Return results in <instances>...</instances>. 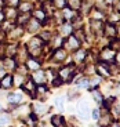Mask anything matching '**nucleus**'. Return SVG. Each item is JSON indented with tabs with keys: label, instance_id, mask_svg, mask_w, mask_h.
Segmentation results:
<instances>
[{
	"label": "nucleus",
	"instance_id": "1",
	"mask_svg": "<svg viewBox=\"0 0 120 127\" xmlns=\"http://www.w3.org/2000/svg\"><path fill=\"white\" fill-rule=\"evenodd\" d=\"M43 50H44V41L41 40L39 36L32 37L30 41L28 43V46H26V51L33 58H39V55L43 53Z\"/></svg>",
	"mask_w": 120,
	"mask_h": 127
},
{
	"label": "nucleus",
	"instance_id": "2",
	"mask_svg": "<svg viewBox=\"0 0 120 127\" xmlns=\"http://www.w3.org/2000/svg\"><path fill=\"white\" fill-rule=\"evenodd\" d=\"M63 44H66V47L69 48V50H77V48L80 47V43L79 40H77V37H76L75 35H68L66 37H63ZM62 44V46H63Z\"/></svg>",
	"mask_w": 120,
	"mask_h": 127
},
{
	"label": "nucleus",
	"instance_id": "3",
	"mask_svg": "<svg viewBox=\"0 0 120 127\" xmlns=\"http://www.w3.org/2000/svg\"><path fill=\"white\" fill-rule=\"evenodd\" d=\"M77 112H79V116L82 119H87L90 116V105L87 101H84V99H82V101H79V104H77Z\"/></svg>",
	"mask_w": 120,
	"mask_h": 127
},
{
	"label": "nucleus",
	"instance_id": "4",
	"mask_svg": "<svg viewBox=\"0 0 120 127\" xmlns=\"http://www.w3.org/2000/svg\"><path fill=\"white\" fill-rule=\"evenodd\" d=\"M32 80L36 83V84H46L47 83V72L46 70H41L40 68L35 70L33 76H32Z\"/></svg>",
	"mask_w": 120,
	"mask_h": 127
},
{
	"label": "nucleus",
	"instance_id": "5",
	"mask_svg": "<svg viewBox=\"0 0 120 127\" xmlns=\"http://www.w3.org/2000/svg\"><path fill=\"white\" fill-rule=\"evenodd\" d=\"M101 61L105 62H115V55H116V51L112 50V47H105L101 51Z\"/></svg>",
	"mask_w": 120,
	"mask_h": 127
},
{
	"label": "nucleus",
	"instance_id": "6",
	"mask_svg": "<svg viewBox=\"0 0 120 127\" xmlns=\"http://www.w3.org/2000/svg\"><path fill=\"white\" fill-rule=\"evenodd\" d=\"M21 87H22V90L25 93H28L30 97H35V93H36V83L30 79H26L22 82V84H21Z\"/></svg>",
	"mask_w": 120,
	"mask_h": 127
},
{
	"label": "nucleus",
	"instance_id": "7",
	"mask_svg": "<svg viewBox=\"0 0 120 127\" xmlns=\"http://www.w3.org/2000/svg\"><path fill=\"white\" fill-rule=\"evenodd\" d=\"M102 33H104L106 37H116V28H115V24H104V31H102Z\"/></svg>",
	"mask_w": 120,
	"mask_h": 127
},
{
	"label": "nucleus",
	"instance_id": "8",
	"mask_svg": "<svg viewBox=\"0 0 120 127\" xmlns=\"http://www.w3.org/2000/svg\"><path fill=\"white\" fill-rule=\"evenodd\" d=\"M90 28L92 29V32H94V33L101 35L102 31H104V22H102V21H99V19H92L91 22H90Z\"/></svg>",
	"mask_w": 120,
	"mask_h": 127
},
{
	"label": "nucleus",
	"instance_id": "9",
	"mask_svg": "<svg viewBox=\"0 0 120 127\" xmlns=\"http://www.w3.org/2000/svg\"><path fill=\"white\" fill-rule=\"evenodd\" d=\"M25 28L28 29L30 33H35V32L39 31V28H40V21H37L36 18H32L30 17V19L28 21V24L25 25Z\"/></svg>",
	"mask_w": 120,
	"mask_h": 127
},
{
	"label": "nucleus",
	"instance_id": "10",
	"mask_svg": "<svg viewBox=\"0 0 120 127\" xmlns=\"http://www.w3.org/2000/svg\"><path fill=\"white\" fill-rule=\"evenodd\" d=\"M51 124L55 127H63V126H66V120H65V118L62 115H54L51 118Z\"/></svg>",
	"mask_w": 120,
	"mask_h": 127
},
{
	"label": "nucleus",
	"instance_id": "11",
	"mask_svg": "<svg viewBox=\"0 0 120 127\" xmlns=\"http://www.w3.org/2000/svg\"><path fill=\"white\" fill-rule=\"evenodd\" d=\"M54 61H57V62H62L65 58H66V51H65V48L62 47H58L57 50L54 51Z\"/></svg>",
	"mask_w": 120,
	"mask_h": 127
},
{
	"label": "nucleus",
	"instance_id": "12",
	"mask_svg": "<svg viewBox=\"0 0 120 127\" xmlns=\"http://www.w3.org/2000/svg\"><path fill=\"white\" fill-rule=\"evenodd\" d=\"M32 108H33V113H36L37 116H41V115L47 113V111H48V106L44 104H33Z\"/></svg>",
	"mask_w": 120,
	"mask_h": 127
},
{
	"label": "nucleus",
	"instance_id": "13",
	"mask_svg": "<svg viewBox=\"0 0 120 127\" xmlns=\"http://www.w3.org/2000/svg\"><path fill=\"white\" fill-rule=\"evenodd\" d=\"M24 98H22V94L21 93H13V94L8 95V102L13 105H18V104H22Z\"/></svg>",
	"mask_w": 120,
	"mask_h": 127
},
{
	"label": "nucleus",
	"instance_id": "14",
	"mask_svg": "<svg viewBox=\"0 0 120 127\" xmlns=\"http://www.w3.org/2000/svg\"><path fill=\"white\" fill-rule=\"evenodd\" d=\"M73 32V26H72V24H70V21L69 22H63L62 24V28H61V35H62V37H66L68 35H70Z\"/></svg>",
	"mask_w": 120,
	"mask_h": 127
},
{
	"label": "nucleus",
	"instance_id": "15",
	"mask_svg": "<svg viewBox=\"0 0 120 127\" xmlns=\"http://www.w3.org/2000/svg\"><path fill=\"white\" fill-rule=\"evenodd\" d=\"M26 68L28 69H30V70H36V69H39L40 68V61L37 60V58H29L28 60V62H26Z\"/></svg>",
	"mask_w": 120,
	"mask_h": 127
},
{
	"label": "nucleus",
	"instance_id": "16",
	"mask_svg": "<svg viewBox=\"0 0 120 127\" xmlns=\"http://www.w3.org/2000/svg\"><path fill=\"white\" fill-rule=\"evenodd\" d=\"M13 76H10V75H6V76H3V79L0 80V86L4 87V89H10V87L13 86Z\"/></svg>",
	"mask_w": 120,
	"mask_h": 127
},
{
	"label": "nucleus",
	"instance_id": "17",
	"mask_svg": "<svg viewBox=\"0 0 120 127\" xmlns=\"http://www.w3.org/2000/svg\"><path fill=\"white\" fill-rule=\"evenodd\" d=\"M33 17H35L37 21H40V24H41L47 19V13H46V10H35Z\"/></svg>",
	"mask_w": 120,
	"mask_h": 127
},
{
	"label": "nucleus",
	"instance_id": "18",
	"mask_svg": "<svg viewBox=\"0 0 120 127\" xmlns=\"http://www.w3.org/2000/svg\"><path fill=\"white\" fill-rule=\"evenodd\" d=\"M18 8H19V13H30L32 8H33V4L29 3V1H24V3L18 4Z\"/></svg>",
	"mask_w": 120,
	"mask_h": 127
},
{
	"label": "nucleus",
	"instance_id": "19",
	"mask_svg": "<svg viewBox=\"0 0 120 127\" xmlns=\"http://www.w3.org/2000/svg\"><path fill=\"white\" fill-rule=\"evenodd\" d=\"M86 57H87V51L83 50V48H77L76 50V54H75V61H79V62H83V61L86 60Z\"/></svg>",
	"mask_w": 120,
	"mask_h": 127
},
{
	"label": "nucleus",
	"instance_id": "20",
	"mask_svg": "<svg viewBox=\"0 0 120 127\" xmlns=\"http://www.w3.org/2000/svg\"><path fill=\"white\" fill-rule=\"evenodd\" d=\"M90 91H91V94H92V97H94L95 102H97V104H102V101H104V95L101 94V91H99L98 89H95V87H94V89H91Z\"/></svg>",
	"mask_w": 120,
	"mask_h": 127
},
{
	"label": "nucleus",
	"instance_id": "21",
	"mask_svg": "<svg viewBox=\"0 0 120 127\" xmlns=\"http://www.w3.org/2000/svg\"><path fill=\"white\" fill-rule=\"evenodd\" d=\"M66 6L72 10H79L82 6V0H66Z\"/></svg>",
	"mask_w": 120,
	"mask_h": 127
},
{
	"label": "nucleus",
	"instance_id": "22",
	"mask_svg": "<svg viewBox=\"0 0 120 127\" xmlns=\"http://www.w3.org/2000/svg\"><path fill=\"white\" fill-rule=\"evenodd\" d=\"M77 87L79 89H89V91H90V79H79Z\"/></svg>",
	"mask_w": 120,
	"mask_h": 127
},
{
	"label": "nucleus",
	"instance_id": "23",
	"mask_svg": "<svg viewBox=\"0 0 120 127\" xmlns=\"http://www.w3.org/2000/svg\"><path fill=\"white\" fill-rule=\"evenodd\" d=\"M62 15H63V18L65 19H72V17L75 15V10H72V8H66V7H63V13H62Z\"/></svg>",
	"mask_w": 120,
	"mask_h": 127
},
{
	"label": "nucleus",
	"instance_id": "24",
	"mask_svg": "<svg viewBox=\"0 0 120 127\" xmlns=\"http://www.w3.org/2000/svg\"><path fill=\"white\" fill-rule=\"evenodd\" d=\"M63 104H65V98H63V97L55 98V106L58 108V111H61V112L63 111Z\"/></svg>",
	"mask_w": 120,
	"mask_h": 127
},
{
	"label": "nucleus",
	"instance_id": "25",
	"mask_svg": "<svg viewBox=\"0 0 120 127\" xmlns=\"http://www.w3.org/2000/svg\"><path fill=\"white\" fill-rule=\"evenodd\" d=\"M10 122H11V119H10L8 115L3 113L1 116H0V126H7V124H8Z\"/></svg>",
	"mask_w": 120,
	"mask_h": 127
},
{
	"label": "nucleus",
	"instance_id": "26",
	"mask_svg": "<svg viewBox=\"0 0 120 127\" xmlns=\"http://www.w3.org/2000/svg\"><path fill=\"white\" fill-rule=\"evenodd\" d=\"M54 1V6L57 7V8H63V7H66V0H53Z\"/></svg>",
	"mask_w": 120,
	"mask_h": 127
},
{
	"label": "nucleus",
	"instance_id": "27",
	"mask_svg": "<svg viewBox=\"0 0 120 127\" xmlns=\"http://www.w3.org/2000/svg\"><path fill=\"white\" fill-rule=\"evenodd\" d=\"M51 80H53V86H54V87H58V86H61V84L63 83V80L61 79L60 75H58V76H55V77H53Z\"/></svg>",
	"mask_w": 120,
	"mask_h": 127
},
{
	"label": "nucleus",
	"instance_id": "28",
	"mask_svg": "<svg viewBox=\"0 0 120 127\" xmlns=\"http://www.w3.org/2000/svg\"><path fill=\"white\" fill-rule=\"evenodd\" d=\"M39 37H40L43 41H48V40L51 39V33H50L48 31H44V32H43V33L40 35V36H39Z\"/></svg>",
	"mask_w": 120,
	"mask_h": 127
},
{
	"label": "nucleus",
	"instance_id": "29",
	"mask_svg": "<svg viewBox=\"0 0 120 127\" xmlns=\"http://www.w3.org/2000/svg\"><path fill=\"white\" fill-rule=\"evenodd\" d=\"M4 3H6L8 7H18L19 0H4Z\"/></svg>",
	"mask_w": 120,
	"mask_h": 127
},
{
	"label": "nucleus",
	"instance_id": "30",
	"mask_svg": "<svg viewBox=\"0 0 120 127\" xmlns=\"http://www.w3.org/2000/svg\"><path fill=\"white\" fill-rule=\"evenodd\" d=\"M99 109H92L91 111V116H92V119H94V120H98V119H99Z\"/></svg>",
	"mask_w": 120,
	"mask_h": 127
},
{
	"label": "nucleus",
	"instance_id": "31",
	"mask_svg": "<svg viewBox=\"0 0 120 127\" xmlns=\"http://www.w3.org/2000/svg\"><path fill=\"white\" fill-rule=\"evenodd\" d=\"M115 28H116V37L120 39V21H117V22L115 24Z\"/></svg>",
	"mask_w": 120,
	"mask_h": 127
},
{
	"label": "nucleus",
	"instance_id": "32",
	"mask_svg": "<svg viewBox=\"0 0 120 127\" xmlns=\"http://www.w3.org/2000/svg\"><path fill=\"white\" fill-rule=\"evenodd\" d=\"M4 53H6V46L3 43H0V58H4Z\"/></svg>",
	"mask_w": 120,
	"mask_h": 127
},
{
	"label": "nucleus",
	"instance_id": "33",
	"mask_svg": "<svg viewBox=\"0 0 120 127\" xmlns=\"http://www.w3.org/2000/svg\"><path fill=\"white\" fill-rule=\"evenodd\" d=\"M115 11H116L117 14H120V0L117 3H115Z\"/></svg>",
	"mask_w": 120,
	"mask_h": 127
},
{
	"label": "nucleus",
	"instance_id": "34",
	"mask_svg": "<svg viewBox=\"0 0 120 127\" xmlns=\"http://www.w3.org/2000/svg\"><path fill=\"white\" fill-rule=\"evenodd\" d=\"M39 1H40L41 4H44V3H46V4H50L51 1H53V0H39Z\"/></svg>",
	"mask_w": 120,
	"mask_h": 127
},
{
	"label": "nucleus",
	"instance_id": "35",
	"mask_svg": "<svg viewBox=\"0 0 120 127\" xmlns=\"http://www.w3.org/2000/svg\"><path fill=\"white\" fill-rule=\"evenodd\" d=\"M1 21H4V13H3V10H0V22Z\"/></svg>",
	"mask_w": 120,
	"mask_h": 127
},
{
	"label": "nucleus",
	"instance_id": "36",
	"mask_svg": "<svg viewBox=\"0 0 120 127\" xmlns=\"http://www.w3.org/2000/svg\"><path fill=\"white\" fill-rule=\"evenodd\" d=\"M113 1H115V0H106V3H109V4H112Z\"/></svg>",
	"mask_w": 120,
	"mask_h": 127
},
{
	"label": "nucleus",
	"instance_id": "37",
	"mask_svg": "<svg viewBox=\"0 0 120 127\" xmlns=\"http://www.w3.org/2000/svg\"><path fill=\"white\" fill-rule=\"evenodd\" d=\"M0 111H3V106H1V104H0Z\"/></svg>",
	"mask_w": 120,
	"mask_h": 127
}]
</instances>
